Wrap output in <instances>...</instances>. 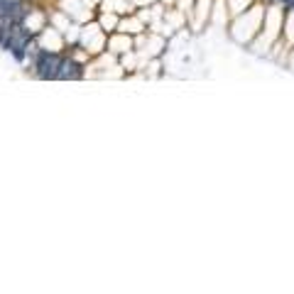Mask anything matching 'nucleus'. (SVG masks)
Segmentation results:
<instances>
[{
  "label": "nucleus",
  "instance_id": "nucleus-5",
  "mask_svg": "<svg viewBox=\"0 0 294 294\" xmlns=\"http://www.w3.org/2000/svg\"><path fill=\"white\" fill-rule=\"evenodd\" d=\"M292 7H294V5H292Z\"/></svg>",
  "mask_w": 294,
  "mask_h": 294
},
{
  "label": "nucleus",
  "instance_id": "nucleus-3",
  "mask_svg": "<svg viewBox=\"0 0 294 294\" xmlns=\"http://www.w3.org/2000/svg\"><path fill=\"white\" fill-rule=\"evenodd\" d=\"M81 76H83V67L78 62L69 59V57H62V64H59L54 78H59V81H78Z\"/></svg>",
  "mask_w": 294,
  "mask_h": 294
},
{
  "label": "nucleus",
  "instance_id": "nucleus-1",
  "mask_svg": "<svg viewBox=\"0 0 294 294\" xmlns=\"http://www.w3.org/2000/svg\"><path fill=\"white\" fill-rule=\"evenodd\" d=\"M32 39H35V35L25 25H15V27H10V32H7V37H5V42H2L0 49L10 52L15 57V62L22 64L27 59V49H30V42Z\"/></svg>",
  "mask_w": 294,
  "mask_h": 294
},
{
  "label": "nucleus",
  "instance_id": "nucleus-2",
  "mask_svg": "<svg viewBox=\"0 0 294 294\" xmlns=\"http://www.w3.org/2000/svg\"><path fill=\"white\" fill-rule=\"evenodd\" d=\"M59 64H62V54L39 49V52L32 57V74H35V78H39V81H54Z\"/></svg>",
  "mask_w": 294,
  "mask_h": 294
},
{
  "label": "nucleus",
  "instance_id": "nucleus-4",
  "mask_svg": "<svg viewBox=\"0 0 294 294\" xmlns=\"http://www.w3.org/2000/svg\"><path fill=\"white\" fill-rule=\"evenodd\" d=\"M270 2H277V5H285V7H292L294 0H270Z\"/></svg>",
  "mask_w": 294,
  "mask_h": 294
}]
</instances>
